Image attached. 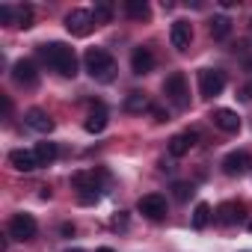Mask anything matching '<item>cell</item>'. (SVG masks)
Wrapping results in <instances>:
<instances>
[{"label":"cell","instance_id":"1","mask_svg":"<svg viewBox=\"0 0 252 252\" xmlns=\"http://www.w3.org/2000/svg\"><path fill=\"white\" fill-rule=\"evenodd\" d=\"M39 57H42L54 71H60L63 77H74V74H77V57H74V51H71L65 42L39 45Z\"/></svg>","mask_w":252,"mask_h":252},{"label":"cell","instance_id":"2","mask_svg":"<svg viewBox=\"0 0 252 252\" xmlns=\"http://www.w3.org/2000/svg\"><path fill=\"white\" fill-rule=\"evenodd\" d=\"M83 63H86V71H89L95 80H113L116 60L110 57V51H104V48H89L86 57H83Z\"/></svg>","mask_w":252,"mask_h":252},{"label":"cell","instance_id":"3","mask_svg":"<svg viewBox=\"0 0 252 252\" xmlns=\"http://www.w3.org/2000/svg\"><path fill=\"white\" fill-rule=\"evenodd\" d=\"M163 95L175 104V107H187L190 104V89H187V77L181 71H172L163 80Z\"/></svg>","mask_w":252,"mask_h":252},{"label":"cell","instance_id":"4","mask_svg":"<svg viewBox=\"0 0 252 252\" xmlns=\"http://www.w3.org/2000/svg\"><path fill=\"white\" fill-rule=\"evenodd\" d=\"M95 24H98V21H95V15H92L89 9H71V12L65 15V30H68L71 36H89Z\"/></svg>","mask_w":252,"mask_h":252},{"label":"cell","instance_id":"5","mask_svg":"<svg viewBox=\"0 0 252 252\" xmlns=\"http://www.w3.org/2000/svg\"><path fill=\"white\" fill-rule=\"evenodd\" d=\"M225 89V74L220 68H202L199 71V92L205 98H217Z\"/></svg>","mask_w":252,"mask_h":252},{"label":"cell","instance_id":"6","mask_svg":"<svg viewBox=\"0 0 252 252\" xmlns=\"http://www.w3.org/2000/svg\"><path fill=\"white\" fill-rule=\"evenodd\" d=\"M36 231H39V225L30 214H15L9 220V237H15V240H33Z\"/></svg>","mask_w":252,"mask_h":252},{"label":"cell","instance_id":"7","mask_svg":"<svg viewBox=\"0 0 252 252\" xmlns=\"http://www.w3.org/2000/svg\"><path fill=\"white\" fill-rule=\"evenodd\" d=\"M137 211L143 217H149V220H163L166 217V199L160 193H149V196H143L137 202Z\"/></svg>","mask_w":252,"mask_h":252},{"label":"cell","instance_id":"8","mask_svg":"<svg viewBox=\"0 0 252 252\" xmlns=\"http://www.w3.org/2000/svg\"><path fill=\"white\" fill-rule=\"evenodd\" d=\"M249 166H252L249 152H231V155H225V160H222V172H225V175H231V178H237V175L249 172Z\"/></svg>","mask_w":252,"mask_h":252},{"label":"cell","instance_id":"9","mask_svg":"<svg viewBox=\"0 0 252 252\" xmlns=\"http://www.w3.org/2000/svg\"><path fill=\"white\" fill-rule=\"evenodd\" d=\"M211 122L217 125L220 131H225V134H237V131H240V116H237L234 110H228V107L214 110V113H211Z\"/></svg>","mask_w":252,"mask_h":252},{"label":"cell","instance_id":"10","mask_svg":"<svg viewBox=\"0 0 252 252\" xmlns=\"http://www.w3.org/2000/svg\"><path fill=\"white\" fill-rule=\"evenodd\" d=\"M169 42H172V48L175 51H190V42H193V27H190V21H175L172 24V30H169Z\"/></svg>","mask_w":252,"mask_h":252},{"label":"cell","instance_id":"11","mask_svg":"<svg viewBox=\"0 0 252 252\" xmlns=\"http://www.w3.org/2000/svg\"><path fill=\"white\" fill-rule=\"evenodd\" d=\"M243 217H246V214H243V205H240V202H222V205L217 208V222H220V225H237Z\"/></svg>","mask_w":252,"mask_h":252},{"label":"cell","instance_id":"12","mask_svg":"<svg viewBox=\"0 0 252 252\" xmlns=\"http://www.w3.org/2000/svg\"><path fill=\"white\" fill-rule=\"evenodd\" d=\"M24 122L30 125L33 131H39V134H51V131H54V119H51V116H48L42 107H33V110H27Z\"/></svg>","mask_w":252,"mask_h":252},{"label":"cell","instance_id":"13","mask_svg":"<svg viewBox=\"0 0 252 252\" xmlns=\"http://www.w3.org/2000/svg\"><path fill=\"white\" fill-rule=\"evenodd\" d=\"M9 163H12L18 172H33V169L42 166L39 158H36V152H27V149H15V152L9 155Z\"/></svg>","mask_w":252,"mask_h":252},{"label":"cell","instance_id":"14","mask_svg":"<svg viewBox=\"0 0 252 252\" xmlns=\"http://www.w3.org/2000/svg\"><path fill=\"white\" fill-rule=\"evenodd\" d=\"M131 68H134V74H149V71H155V54H152L149 48H134V54H131Z\"/></svg>","mask_w":252,"mask_h":252},{"label":"cell","instance_id":"15","mask_svg":"<svg viewBox=\"0 0 252 252\" xmlns=\"http://www.w3.org/2000/svg\"><path fill=\"white\" fill-rule=\"evenodd\" d=\"M12 77H15L21 86H36L39 71H36V65H33L30 60H18V63L12 65Z\"/></svg>","mask_w":252,"mask_h":252},{"label":"cell","instance_id":"16","mask_svg":"<svg viewBox=\"0 0 252 252\" xmlns=\"http://www.w3.org/2000/svg\"><path fill=\"white\" fill-rule=\"evenodd\" d=\"M196 146V131H184V134H175L169 140V155L172 158H184L190 149Z\"/></svg>","mask_w":252,"mask_h":252},{"label":"cell","instance_id":"17","mask_svg":"<svg viewBox=\"0 0 252 252\" xmlns=\"http://www.w3.org/2000/svg\"><path fill=\"white\" fill-rule=\"evenodd\" d=\"M107 110H104V104H95L92 107V113H89V119H86V125H83V128L89 131V134H101L104 128H107Z\"/></svg>","mask_w":252,"mask_h":252},{"label":"cell","instance_id":"18","mask_svg":"<svg viewBox=\"0 0 252 252\" xmlns=\"http://www.w3.org/2000/svg\"><path fill=\"white\" fill-rule=\"evenodd\" d=\"M125 110H128V113H146V110H152V101L146 98V92H128V98H125Z\"/></svg>","mask_w":252,"mask_h":252},{"label":"cell","instance_id":"19","mask_svg":"<svg viewBox=\"0 0 252 252\" xmlns=\"http://www.w3.org/2000/svg\"><path fill=\"white\" fill-rule=\"evenodd\" d=\"M125 12H128V18H134V21H146L152 15L146 0H128V3H125Z\"/></svg>","mask_w":252,"mask_h":252},{"label":"cell","instance_id":"20","mask_svg":"<svg viewBox=\"0 0 252 252\" xmlns=\"http://www.w3.org/2000/svg\"><path fill=\"white\" fill-rule=\"evenodd\" d=\"M228 33H231V21H228L225 15H217V18L211 21V36H214V39H228Z\"/></svg>","mask_w":252,"mask_h":252},{"label":"cell","instance_id":"21","mask_svg":"<svg viewBox=\"0 0 252 252\" xmlns=\"http://www.w3.org/2000/svg\"><path fill=\"white\" fill-rule=\"evenodd\" d=\"M211 222V205L208 202H199L196 211H193V228H205Z\"/></svg>","mask_w":252,"mask_h":252},{"label":"cell","instance_id":"22","mask_svg":"<svg viewBox=\"0 0 252 252\" xmlns=\"http://www.w3.org/2000/svg\"><path fill=\"white\" fill-rule=\"evenodd\" d=\"M15 27H21V30H27V27H33V6H15Z\"/></svg>","mask_w":252,"mask_h":252},{"label":"cell","instance_id":"23","mask_svg":"<svg viewBox=\"0 0 252 252\" xmlns=\"http://www.w3.org/2000/svg\"><path fill=\"white\" fill-rule=\"evenodd\" d=\"M92 15H95V21H98V24H107V21H113V3H107V0H98Z\"/></svg>","mask_w":252,"mask_h":252},{"label":"cell","instance_id":"24","mask_svg":"<svg viewBox=\"0 0 252 252\" xmlns=\"http://www.w3.org/2000/svg\"><path fill=\"white\" fill-rule=\"evenodd\" d=\"M36 158H39L42 166L51 163V160L57 158V146H54V143H39V146H36Z\"/></svg>","mask_w":252,"mask_h":252},{"label":"cell","instance_id":"25","mask_svg":"<svg viewBox=\"0 0 252 252\" xmlns=\"http://www.w3.org/2000/svg\"><path fill=\"white\" fill-rule=\"evenodd\" d=\"M172 196H175L178 202H187V199L193 196V187L184 184V181H175V184H172Z\"/></svg>","mask_w":252,"mask_h":252},{"label":"cell","instance_id":"26","mask_svg":"<svg viewBox=\"0 0 252 252\" xmlns=\"http://www.w3.org/2000/svg\"><path fill=\"white\" fill-rule=\"evenodd\" d=\"M101 199V193L95 190V187H86V190H77V202L80 205H95Z\"/></svg>","mask_w":252,"mask_h":252},{"label":"cell","instance_id":"27","mask_svg":"<svg viewBox=\"0 0 252 252\" xmlns=\"http://www.w3.org/2000/svg\"><path fill=\"white\" fill-rule=\"evenodd\" d=\"M0 24H6V27H9V24H15V9H12V6H6V3L0 6Z\"/></svg>","mask_w":252,"mask_h":252},{"label":"cell","instance_id":"28","mask_svg":"<svg viewBox=\"0 0 252 252\" xmlns=\"http://www.w3.org/2000/svg\"><path fill=\"white\" fill-rule=\"evenodd\" d=\"M237 98H240V101H252V80L237 89Z\"/></svg>","mask_w":252,"mask_h":252},{"label":"cell","instance_id":"29","mask_svg":"<svg viewBox=\"0 0 252 252\" xmlns=\"http://www.w3.org/2000/svg\"><path fill=\"white\" fill-rule=\"evenodd\" d=\"M113 228H128V217H125V211H119L113 217Z\"/></svg>","mask_w":252,"mask_h":252},{"label":"cell","instance_id":"30","mask_svg":"<svg viewBox=\"0 0 252 252\" xmlns=\"http://www.w3.org/2000/svg\"><path fill=\"white\" fill-rule=\"evenodd\" d=\"M60 234L63 237H74V222H63L60 225Z\"/></svg>","mask_w":252,"mask_h":252},{"label":"cell","instance_id":"31","mask_svg":"<svg viewBox=\"0 0 252 252\" xmlns=\"http://www.w3.org/2000/svg\"><path fill=\"white\" fill-rule=\"evenodd\" d=\"M152 113H155V122H169V113H163L158 107H152Z\"/></svg>","mask_w":252,"mask_h":252},{"label":"cell","instance_id":"32","mask_svg":"<svg viewBox=\"0 0 252 252\" xmlns=\"http://www.w3.org/2000/svg\"><path fill=\"white\" fill-rule=\"evenodd\" d=\"M0 104H3V116H9V113H12V101H9L6 95H3V98H0Z\"/></svg>","mask_w":252,"mask_h":252},{"label":"cell","instance_id":"33","mask_svg":"<svg viewBox=\"0 0 252 252\" xmlns=\"http://www.w3.org/2000/svg\"><path fill=\"white\" fill-rule=\"evenodd\" d=\"M98 252H113V249H110V246H101V249H98Z\"/></svg>","mask_w":252,"mask_h":252},{"label":"cell","instance_id":"34","mask_svg":"<svg viewBox=\"0 0 252 252\" xmlns=\"http://www.w3.org/2000/svg\"><path fill=\"white\" fill-rule=\"evenodd\" d=\"M68 252H83V249H68Z\"/></svg>","mask_w":252,"mask_h":252},{"label":"cell","instance_id":"35","mask_svg":"<svg viewBox=\"0 0 252 252\" xmlns=\"http://www.w3.org/2000/svg\"><path fill=\"white\" fill-rule=\"evenodd\" d=\"M249 231H252V220H249Z\"/></svg>","mask_w":252,"mask_h":252}]
</instances>
